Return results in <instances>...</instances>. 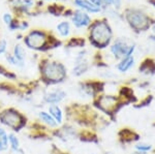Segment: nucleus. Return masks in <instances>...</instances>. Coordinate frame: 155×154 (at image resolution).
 <instances>
[{"instance_id": "nucleus-17", "label": "nucleus", "mask_w": 155, "mask_h": 154, "mask_svg": "<svg viewBox=\"0 0 155 154\" xmlns=\"http://www.w3.org/2000/svg\"><path fill=\"white\" fill-rule=\"evenodd\" d=\"M8 144H9V146H11V149L14 152H22L21 149H20L19 139L17 138L14 133L8 135Z\"/></svg>"}, {"instance_id": "nucleus-18", "label": "nucleus", "mask_w": 155, "mask_h": 154, "mask_svg": "<svg viewBox=\"0 0 155 154\" xmlns=\"http://www.w3.org/2000/svg\"><path fill=\"white\" fill-rule=\"evenodd\" d=\"M57 31L61 36H67L71 32V26L68 22H61L57 25Z\"/></svg>"}, {"instance_id": "nucleus-9", "label": "nucleus", "mask_w": 155, "mask_h": 154, "mask_svg": "<svg viewBox=\"0 0 155 154\" xmlns=\"http://www.w3.org/2000/svg\"><path fill=\"white\" fill-rule=\"evenodd\" d=\"M49 113L52 116L55 121L57 122V124L62 123L63 121V112H62L61 108L57 105H52L49 106Z\"/></svg>"}, {"instance_id": "nucleus-25", "label": "nucleus", "mask_w": 155, "mask_h": 154, "mask_svg": "<svg viewBox=\"0 0 155 154\" xmlns=\"http://www.w3.org/2000/svg\"><path fill=\"white\" fill-rule=\"evenodd\" d=\"M114 2H115V4L117 5V7H119L120 3H121V0H114Z\"/></svg>"}, {"instance_id": "nucleus-28", "label": "nucleus", "mask_w": 155, "mask_h": 154, "mask_svg": "<svg viewBox=\"0 0 155 154\" xmlns=\"http://www.w3.org/2000/svg\"><path fill=\"white\" fill-rule=\"evenodd\" d=\"M153 32H154V33H155V26L153 27Z\"/></svg>"}, {"instance_id": "nucleus-14", "label": "nucleus", "mask_w": 155, "mask_h": 154, "mask_svg": "<svg viewBox=\"0 0 155 154\" xmlns=\"http://www.w3.org/2000/svg\"><path fill=\"white\" fill-rule=\"evenodd\" d=\"M14 57L19 61V63L21 64V65H23L25 58H26V52H25L24 48L21 46V44H17V46H15Z\"/></svg>"}, {"instance_id": "nucleus-5", "label": "nucleus", "mask_w": 155, "mask_h": 154, "mask_svg": "<svg viewBox=\"0 0 155 154\" xmlns=\"http://www.w3.org/2000/svg\"><path fill=\"white\" fill-rule=\"evenodd\" d=\"M45 41H46V36H45V34L42 33V32H39V31L31 32V33L26 37V39H25L26 46L31 49L41 48L45 44Z\"/></svg>"}, {"instance_id": "nucleus-7", "label": "nucleus", "mask_w": 155, "mask_h": 154, "mask_svg": "<svg viewBox=\"0 0 155 154\" xmlns=\"http://www.w3.org/2000/svg\"><path fill=\"white\" fill-rule=\"evenodd\" d=\"M1 119L4 124L8 125L9 127H17L21 122V117L18 113L12 111H7L1 116Z\"/></svg>"}, {"instance_id": "nucleus-20", "label": "nucleus", "mask_w": 155, "mask_h": 154, "mask_svg": "<svg viewBox=\"0 0 155 154\" xmlns=\"http://www.w3.org/2000/svg\"><path fill=\"white\" fill-rule=\"evenodd\" d=\"M136 149L139 151L140 153H145V152H148L152 149V146L149 145V144H144V143H141V144H137L136 146Z\"/></svg>"}, {"instance_id": "nucleus-22", "label": "nucleus", "mask_w": 155, "mask_h": 154, "mask_svg": "<svg viewBox=\"0 0 155 154\" xmlns=\"http://www.w3.org/2000/svg\"><path fill=\"white\" fill-rule=\"evenodd\" d=\"M6 59H7V61H8L9 63L14 64V65H19V66H22L21 64L19 63V61L17 60V59L14 57V55H6Z\"/></svg>"}, {"instance_id": "nucleus-11", "label": "nucleus", "mask_w": 155, "mask_h": 154, "mask_svg": "<svg viewBox=\"0 0 155 154\" xmlns=\"http://www.w3.org/2000/svg\"><path fill=\"white\" fill-rule=\"evenodd\" d=\"M74 3L77 4L80 8L85 9V11L89 12H98L99 7L95 6L94 4H92L91 2L87 1V0H74Z\"/></svg>"}, {"instance_id": "nucleus-21", "label": "nucleus", "mask_w": 155, "mask_h": 154, "mask_svg": "<svg viewBox=\"0 0 155 154\" xmlns=\"http://www.w3.org/2000/svg\"><path fill=\"white\" fill-rule=\"evenodd\" d=\"M3 21L4 23L6 25H9L11 26L12 23V17L11 14H8V12H5V14L3 15Z\"/></svg>"}, {"instance_id": "nucleus-16", "label": "nucleus", "mask_w": 155, "mask_h": 154, "mask_svg": "<svg viewBox=\"0 0 155 154\" xmlns=\"http://www.w3.org/2000/svg\"><path fill=\"white\" fill-rule=\"evenodd\" d=\"M8 135L3 128H0V152H3L8 148Z\"/></svg>"}, {"instance_id": "nucleus-13", "label": "nucleus", "mask_w": 155, "mask_h": 154, "mask_svg": "<svg viewBox=\"0 0 155 154\" xmlns=\"http://www.w3.org/2000/svg\"><path fill=\"white\" fill-rule=\"evenodd\" d=\"M87 69H88V63H87V61L83 60L82 57H79L77 60L76 66L74 68V74H77V76H80V74L86 73Z\"/></svg>"}, {"instance_id": "nucleus-24", "label": "nucleus", "mask_w": 155, "mask_h": 154, "mask_svg": "<svg viewBox=\"0 0 155 154\" xmlns=\"http://www.w3.org/2000/svg\"><path fill=\"white\" fill-rule=\"evenodd\" d=\"M92 4H94L97 7H101V0H90Z\"/></svg>"}, {"instance_id": "nucleus-2", "label": "nucleus", "mask_w": 155, "mask_h": 154, "mask_svg": "<svg viewBox=\"0 0 155 154\" xmlns=\"http://www.w3.org/2000/svg\"><path fill=\"white\" fill-rule=\"evenodd\" d=\"M44 74L50 81H62V79L65 77V69L62 64L57 62H49L45 65Z\"/></svg>"}, {"instance_id": "nucleus-6", "label": "nucleus", "mask_w": 155, "mask_h": 154, "mask_svg": "<svg viewBox=\"0 0 155 154\" xmlns=\"http://www.w3.org/2000/svg\"><path fill=\"white\" fill-rule=\"evenodd\" d=\"M66 97V92L63 91L62 89H56V90H52L45 95V100L48 103L51 105H56L59 103Z\"/></svg>"}, {"instance_id": "nucleus-15", "label": "nucleus", "mask_w": 155, "mask_h": 154, "mask_svg": "<svg viewBox=\"0 0 155 154\" xmlns=\"http://www.w3.org/2000/svg\"><path fill=\"white\" fill-rule=\"evenodd\" d=\"M99 103H101V106H102V108L106 109L107 111H109L112 106H114L115 105H116L117 100H116V98L113 97V96L107 95V96L101 97V100H99Z\"/></svg>"}, {"instance_id": "nucleus-8", "label": "nucleus", "mask_w": 155, "mask_h": 154, "mask_svg": "<svg viewBox=\"0 0 155 154\" xmlns=\"http://www.w3.org/2000/svg\"><path fill=\"white\" fill-rule=\"evenodd\" d=\"M90 22H91V20H90L89 16L83 11H76L72 16V23L78 28L88 26Z\"/></svg>"}, {"instance_id": "nucleus-4", "label": "nucleus", "mask_w": 155, "mask_h": 154, "mask_svg": "<svg viewBox=\"0 0 155 154\" xmlns=\"http://www.w3.org/2000/svg\"><path fill=\"white\" fill-rule=\"evenodd\" d=\"M127 20L136 29H145L148 26V18L141 11H132L127 14Z\"/></svg>"}, {"instance_id": "nucleus-23", "label": "nucleus", "mask_w": 155, "mask_h": 154, "mask_svg": "<svg viewBox=\"0 0 155 154\" xmlns=\"http://www.w3.org/2000/svg\"><path fill=\"white\" fill-rule=\"evenodd\" d=\"M6 46H7L6 41H4V39H1V41H0V55L3 54L4 52L6 51Z\"/></svg>"}, {"instance_id": "nucleus-29", "label": "nucleus", "mask_w": 155, "mask_h": 154, "mask_svg": "<svg viewBox=\"0 0 155 154\" xmlns=\"http://www.w3.org/2000/svg\"><path fill=\"white\" fill-rule=\"evenodd\" d=\"M140 154H145V153H140Z\"/></svg>"}, {"instance_id": "nucleus-27", "label": "nucleus", "mask_w": 155, "mask_h": 154, "mask_svg": "<svg viewBox=\"0 0 155 154\" xmlns=\"http://www.w3.org/2000/svg\"><path fill=\"white\" fill-rule=\"evenodd\" d=\"M151 39H153V41H155V36L153 35V36H151Z\"/></svg>"}, {"instance_id": "nucleus-10", "label": "nucleus", "mask_w": 155, "mask_h": 154, "mask_svg": "<svg viewBox=\"0 0 155 154\" xmlns=\"http://www.w3.org/2000/svg\"><path fill=\"white\" fill-rule=\"evenodd\" d=\"M134 63V58L132 56H128V57H125V58L122 59V61L117 65V68H118L119 71L121 73H126L127 70H129L132 65Z\"/></svg>"}, {"instance_id": "nucleus-19", "label": "nucleus", "mask_w": 155, "mask_h": 154, "mask_svg": "<svg viewBox=\"0 0 155 154\" xmlns=\"http://www.w3.org/2000/svg\"><path fill=\"white\" fill-rule=\"evenodd\" d=\"M33 0H16L15 1V4H16L17 7L23 9V11H27L29 7H31L33 5Z\"/></svg>"}, {"instance_id": "nucleus-3", "label": "nucleus", "mask_w": 155, "mask_h": 154, "mask_svg": "<svg viewBox=\"0 0 155 154\" xmlns=\"http://www.w3.org/2000/svg\"><path fill=\"white\" fill-rule=\"evenodd\" d=\"M134 50V46H128L126 44V41H122V39L116 41L113 46L111 47V52L118 59H123L125 57L131 56Z\"/></svg>"}, {"instance_id": "nucleus-12", "label": "nucleus", "mask_w": 155, "mask_h": 154, "mask_svg": "<svg viewBox=\"0 0 155 154\" xmlns=\"http://www.w3.org/2000/svg\"><path fill=\"white\" fill-rule=\"evenodd\" d=\"M38 117L41 119V121H42V122L45 124H47L48 126H50V127H56L57 126V122L48 112H45V111L39 112Z\"/></svg>"}, {"instance_id": "nucleus-1", "label": "nucleus", "mask_w": 155, "mask_h": 154, "mask_svg": "<svg viewBox=\"0 0 155 154\" xmlns=\"http://www.w3.org/2000/svg\"><path fill=\"white\" fill-rule=\"evenodd\" d=\"M91 37L94 43L98 46H106L109 44L112 37V32L109 25L104 22H98L93 26L91 31Z\"/></svg>"}, {"instance_id": "nucleus-26", "label": "nucleus", "mask_w": 155, "mask_h": 154, "mask_svg": "<svg viewBox=\"0 0 155 154\" xmlns=\"http://www.w3.org/2000/svg\"><path fill=\"white\" fill-rule=\"evenodd\" d=\"M104 2L107 3V4H111V3H113V2H114V0H104Z\"/></svg>"}]
</instances>
